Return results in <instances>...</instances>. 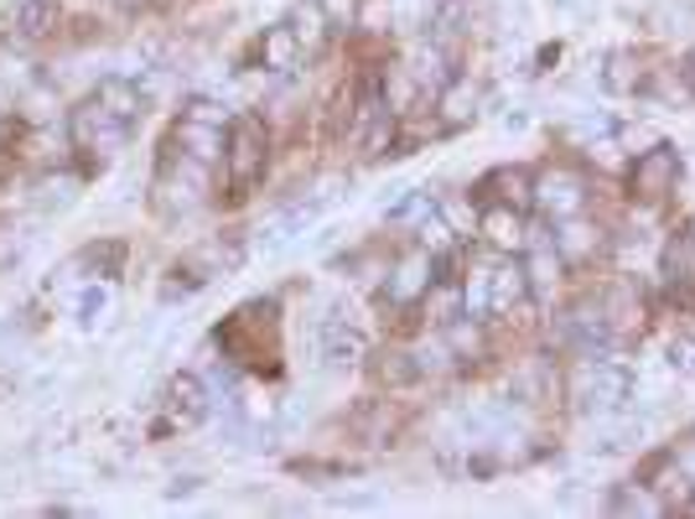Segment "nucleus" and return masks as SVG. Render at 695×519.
<instances>
[{
  "label": "nucleus",
  "instance_id": "8",
  "mask_svg": "<svg viewBox=\"0 0 695 519\" xmlns=\"http://www.w3.org/2000/svg\"><path fill=\"white\" fill-rule=\"evenodd\" d=\"M431 280H436V255H431V250H415V255H406L400 265H394L390 296L394 301H410V296H421Z\"/></svg>",
  "mask_w": 695,
  "mask_h": 519
},
{
  "label": "nucleus",
  "instance_id": "10",
  "mask_svg": "<svg viewBox=\"0 0 695 519\" xmlns=\"http://www.w3.org/2000/svg\"><path fill=\"white\" fill-rule=\"evenodd\" d=\"M286 27L296 32V42H302V52H312V47H323V36H327V11H323V0H296L291 6V17H286Z\"/></svg>",
  "mask_w": 695,
  "mask_h": 519
},
{
  "label": "nucleus",
  "instance_id": "1",
  "mask_svg": "<svg viewBox=\"0 0 695 519\" xmlns=\"http://www.w3.org/2000/svg\"><path fill=\"white\" fill-rule=\"evenodd\" d=\"M633 369L623 363H587L577 374V405L581 411H602V415H618L633 400Z\"/></svg>",
  "mask_w": 695,
  "mask_h": 519
},
{
  "label": "nucleus",
  "instance_id": "20",
  "mask_svg": "<svg viewBox=\"0 0 695 519\" xmlns=\"http://www.w3.org/2000/svg\"><path fill=\"white\" fill-rule=\"evenodd\" d=\"M483 229H488L493 244H504V250H509V244H519V234H525V229H519V219H514V208H504V203L483 213Z\"/></svg>",
  "mask_w": 695,
  "mask_h": 519
},
{
  "label": "nucleus",
  "instance_id": "9",
  "mask_svg": "<svg viewBox=\"0 0 695 519\" xmlns=\"http://www.w3.org/2000/svg\"><path fill=\"white\" fill-rule=\"evenodd\" d=\"M358 353H364V338H358V328L343 317V311H327V322H323V359L327 363H354Z\"/></svg>",
  "mask_w": 695,
  "mask_h": 519
},
{
  "label": "nucleus",
  "instance_id": "19",
  "mask_svg": "<svg viewBox=\"0 0 695 519\" xmlns=\"http://www.w3.org/2000/svg\"><path fill=\"white\" fill-rule=\"evenodd\" d=\"M415 234H421V250H431V255H446V250H452V240H457V229L446 224L441 213H425L421 224H415Z\"/></svg>",
  "mask_w": 695,
  "mask_h": 519
},
{
  "label": "nucleus",
  "instance_id": "28",
  "mask_svg": "<svg viewBox=\"0 0 695 519\" xmlns=\"http://www.w3.org/2000/svg\"><path fill=\"white\" fill-rule=\"evenodd\" d=\"M323 11L333 27H343V21H354L358 17V0H323Z\"/></svg>",
  "mask_w": 695,
  "mask_h": 519
},
{
  "label": "nucleus",
  "instance_id": "23",
  "mask_svg": "<svg viewBox=\"0 0 695 519\" xmlns=\"http://www.w3.org/2000/svg\"><path fill=\"white\" fill-rule=\"evenodd\" d=\"M187 120L213 125V130H229V125H234V115H229L223 104H213V99H203V94H198V99H187Z\"/></svg>",
  "mask_w": 695,
  "mask_h": 519
},
{
  "label": "nucleus",
  "instance_id": "3",
  "mask_svg": "<svg viewBox=\"0 0 695 519\" xmlns=\"http://www.w3.org/2000/svg\"><path fill=\"white\" fill-rule=\"evenodd\" d=\"M529 296V276H525V260H498L488 271V317L498 311H514Z\"/></svg>",
  "mask_w": 695,
  "mask_h": 519
},
{
  "label": "nucleus",
  "instance_id": "29",
  "mask_svg": "<svg viewBox=\"0 0 695 519\" xmlns=\"http://www.w3.org/2000/svg\"><path fill=\"white\" fill-rule=\"evenodd\" d=\"M685 478H691V484H695V452H691V457H685Z\"/></svg>",
  "mask_w": 695,
  "mask_h": 519
},
{
  "label": "nucleus",
  "instance_id": "13",
  "mask_svg": "<svg viewBox=\"0 0 695 519\" xmlns=\"http://www.w3.org/2000/svg\"><path fill=\"white\" fill-rule=\"evenodd\" d=\"M177 140H182V151L192 156V161H203V167L223 156V130H213V125L182 120V125H177Z\"/></svg>",
  "mask_w": 695,
  "mask_h": 519
},
{
  "label": "nucleus",
  "instance_id": "2",
  "mask_svg": "<svg viewBox=\"0 0 695 519\" xmlns=\"http://www.w3.org/2000/svg\"><path fill=\"white\" fill-rule=\"evenodd\" d=\"M223 167L234 177V188H255L260 172H265V130L255 120H234L229 125V156Z\"/></svg>",
  "mask_w": 695,
  "mask_h": 519
},
{
  "label": "nucleus",
  "instance_id": "5",
  "mask_svg": "<svg viewBox=\"0 0 695 519\" xmlns=\"http://www.w3.org/2000/svg\"><path fill=\"white\" fill-rule=\"evenodd\" d=\"M535 198H540L545 213H556V219H577L581 203H587V188H581V177L556 172V177H545L540 188H535Z\"/></svg>",
  "mask_w": 695,
  "mask_h": 519
},
{
  "label": "nucleus",
  "instance_id": "12",
  "mask_svg": "<svg viewBox=\"0 0 695 519\" xmlns=\"http://www.w3.org/2000/svg\"><path fill=\"white\" fill-rule=\"evenodd\" d=\"M260 57H265V73H291L296 57H302V42H296L291 27H271L265 42H260Z\"/></svg>",
  "mask_w": 695,
  "mask_h": 519
},
{
  "label": "nucleus",
  "instance_id": "22",
  "mask_svg": "<svg viewBox=\"0 0 695 519\" xmlns=\"http://www.w3.org/2000/svg\"><path fill=\"white\" fill-rule=\"evenodd\" d=\"M425 213H436V203H431V192H425V188H415V192H406V198L390 208V224H421Z\"/></svg>",
  "mask_w": 695,
  "mask_h": 519
},
{
  "label": "nucleus",
  "instance_id": "15",
  "mask_svg": "<svg viewBox=\"0 0 695 519\" xmlns=\"http://www.w3.org/2000/svg\"><path fill=\"white\" fill-rule=\"evenodd\" d=\"M597 234L592 224H581V219H556V250L560 255H592L597 250Z\"/></svg>",
  "mask_w": 695,
  "mask_h": 519
},
{
  "label": "nucleus",
  "instance_id": "26",
  "mask_svg": "<svg viewBox=\"0 0 695 519\" xmlns=\"http://www.w3.org/2000/svg\"><path fill=\"white\" fill-rule=\"evenodd\" d=\"M436 213H441V219H446L452 229H457V234H467V229L477 224V219H473V208H467V203H457V198H446V203H436Z\"/></svg>",
  "mask_w": 695,
  "mask_h": 519
},
{
  "label": "nucleus",
  "instance_id": "30",
  "mask_svg": "<svg viewBox=\"0 0 695 519\" xmlns=\"http://www.w3.org/2000/svg\"><path fill=\"white\" fill-rule=\"evenodd\" d=\"M691 240H695V224H691Z\"/></svg>",
  "mask_w": 695,
  "mask_h": 519
},
{
  "label": "nucleus",
  "instance_id": "14",
  "mask_svg": "<svg viewBox=\"0 0 695 519\" xmlns=\"http://www.w3.org/2000/svg\"><path fill=\"white\" fill-rule=\"evenodd\" d=\"M425 317L436 322V328H452V322H462V292L452 286V280H431V296H425Z\"/></svg>",
  "mask_w": 695,
  "mask_h": 519
},
{
  "label": "nucleus",
  "instance_id": "18",
  "mask_svg": "<svg viewBox=\"0 0 695 519\" xmlns=\"http://www.w3.org/2000/svg\"><path fill=\"white\" fill-rule=\"evenodd\" d=\"M608 88L612 94H628V88H639V57L633 52H608Z\"/></svg>",
  "mask_w": 695,
  "mask_h": 519
},
{
  "label": "nucleus",
  "instance_id": "11",
  "mask_svg": "<svg viewBox=\"0 0 695 519\" xmlns=\"http://www.w3.org/2000/svg\"><path fill=\"white\" fill-rule=\"evenodd\" d=\"M11 21H17V32L27 42H42V36L57 32V0H21Z\"/></svg>",
  "mask_w": 695,
  "mask_h": 519
},
{
  "label": "nucleus",
  "instance_id": "7",
  "mask_svg": "<svg viewBox=\"0 0 695 519\" xmlns=\"http://www.w3.org/2000/svg\"><path fill=\"white\" fill-rule=\"evenodd\" d=\"M167 405H171V421H177V426H198V421H208L203 380H198V374H177V380H171Z\"/></svg>",
  "mask_w": 695,
  "mask_h": 519
},
{
  "label": "nucleus",
  "instance_id": "4",
  "mask_svg": "<svg viewBox=\"0 0 695 519\" xmlns=\"http://www.w3.org/2000/svg\"><path fill=\"white\" fill-rule=\"evenodd\" d=\"M675 177H680V156L670 151V146H649V156H639L633 182H639L644 198H664V192L675 188Z\"/></svg>",
  "mask_w": 695,
  "mask_h": 519
},
{
  "label": "nucleus",
  "instance_id": "21",
  "mask_svg": "<svg viewBox=\"0 0 695 519\" xmlns=\"http://www.w3.org/2000/svg\"><path fill=\"white\" fill-rule=\"evenodd\" d=\"M488 188H504V198H498L504 208H525L529 198H535V192H529V177L525 172H509V167H504V172H493Z\"/></svg>",
  "mask_w": 695,
  "mask_h": 519
},
{
  "label": "nucleus",
  "instance_id": "31",
  "mask_svg": "<svg viewBox=\"0 0 695 519\" xmlns=\"http://www.w3.org/2000/svg\"><path fill=\"white\" fill-rule=\"evenodd\" d=\"M691 509H695V504H691Z\"/></svg>",
  "mask_w": 695,
  "mask_h": 519
},
{
  "label": "nucleus",
  "instance_id": "6",
  "mask_svg": "<svg viewBox=\"0 0 695 519\" xmlns=\"http://www.w3.org/2000/svg\"><path fill=\"white\" fill-rule=\"evenodd\" d=\"M94 99L115 115V120H125V125H136L140 120V109H146V94H140V84L136 78H125V73H115V78H104L99 88H94Z\"/></svg>",
  "mask_w": 695,
  "mask_h": 519
},
{
  "label": "nucleus",
  "instance_id": "17",
  "mask_svg": "<svg viewBox=\"0 0 695 519\" xmlns=\"http://www.w3.org/2000/svg\"><path fill=\"white\" fill-rule=\"evenodd\" d=\"M436 104H441V115H446V120L462 125V120H467V109L477 104V88L467 84V78H452V84L436 94Z\"/></svg>",
  "mask_w": 695,
  "mask_h": 519
},
{
  "label": "nucleus",
  "instance_id": "24",
  "mask_svg": "<svg viewBox=\"0 0 695 519\" xmlns=\"http://www.w3.org/2000/svg\"><path fill=\"white\" fill-rule=\"evenodd\" d=\"M670 369L680 380H695V338H675L670 343Z\"/></svg>",
  "mask_w": 695,
  "mask_h": 519
},
{
  "label": "nucleus",
  "instance_id": "16",
  "mask_svg": "<svg viewBox=\"0 0 695 519\" xmlns=\"http://www.w3.org/2000/svg\"><path fill=\"white\" fill-rule=\"evenodd\" d=\"M525 276H529V292H540V296L560 286V260L550 255V244H540V250L525 260Z\"/></svg>",
  "mask_w": 695,
  "mask_h": 519
},
{
  "label": "nucleus",
  "instance_id": "25",
  "mask_svg": "<svg viewBox=\"0 0 695 519\" xmlns=\"http://www.w3.org/2000/svg\"><path fill=\"white\" fill-rule=\"evenodd\" d=\"M612 509H623V515H660V499H649V494H612Z\"/></svg>",
  "mask_w": 695,
  "mask_h": 519
},
{
  "label": "nucleus",
  "instance_id": "27",
  "mask_svg": "<svg viewBox=\"0 0 695 519\" xmlns=\"http://www.w3.org/2000/svg\"><path fill=\"white\" fill-rule=\"evenodd\" d=\"M618 136H623V146H633V151H649V146H660V136H654V130H639V125H623Z\"/></svg>",
  "mask_w": 695,
  "mask_h": 519
}]
</instances>
